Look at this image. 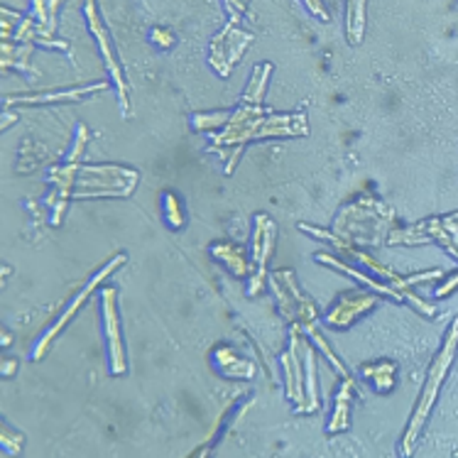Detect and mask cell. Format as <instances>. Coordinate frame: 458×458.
<instances>
[{"label":"cell","instance_id":"6da1fadb","mask_svg":"<svg viewBox=\"0 0 458 458\" xmlns=\"http://www.w3.org/2000/svg\"><path fill=\"white\" fill-rule=\"evenodd\" d=\"M394 224V211L377 199L365 197L341 211L336 221V235L348 243L377 245L387 241L385 235Z\"/></svg>","mask_w":458,"mask_h":458},{"label":"cell","instance_id":"7a4b0ae2","mask_svg":"<svg viewBox=\"0 0 458 458\" xmlns=\"http://www.w3.org/2000/svg\"><path fill=\"white\" fill-rule=\"evenodd\" d=\"M456 351H458V318H454V321H451L449 331H446L444 348L439 351V356L434 358V365H431L429 377H427V385H424V390H421V394H420L417 411H414L410 427H407V434H404L403 446H400V454H403V456H410L414 441L420 439L421 427H424V421H427V417H429L431 407H434V400H437V394H439V387H441V383H444V377H446V373H449V368H451V363H454Z\"/></svg>","mask_w":458,"mask_h":458},{"label":"cell","instance_id":"3957f363","mask_svg":"<svg viewBox=\"0 0 458 458\" xmlns=\"http://www.w3.org/2000/svg\"><path fill=\"white\" fill-rule=\"evenodd\" d=\"M272 287H275L277 297H280L282 311H284L294 324L304 327V324H314V321H317V307L301 294V290L297 287V280H294V272H272Z\"/></svg>","mask_w":458,"mask_h":458},{"label":"cell","instance_id":"277c9868","mask_svg":"<svg viewBox=\"0 0 458 458\" xmlns=\"http://www.w3.org/2000/svg\"><path fill=\"white\" fill-rule=\"evenodd\" d=\"M238 25V20H228L225 22L224 32H218L216 39L211 42V64L218 74L228 76L231 74V69L233 64L241 59L245 49L250 47V42H253V35L250 32H243V30H235Z\"/></svg>","mask_w":458,"mask_h":458},{"label":"cell","instance_id":"5b68a950","mask_svg":"<svg viewBox=\"0 0 458 458\" xmlns=\"http://www.w3.org/2000/svg\"><path fill=\"white\" fill-rule=\"evenodd\" d=\"M123 262H125V255H115V258H113L111 262H106V267H101V270L96 272V275H94V277H91V280L86 282L84 290H81V292H79V294H76V300L72 301L69 307H66L64 314H62V317L56 318L55 327L49 328L47 334H45V336L39 338V344H38V346H35V351H32V358H35V360H39V358H42V356H45V353H47V348L52 346V341H55V338L59 336V331H62V328H64L66 324L72 321V318H74V314H76V311H79V307H81V304H84V301L89 300V294H91V292H94L96 287H98V284H101V282L106 280V277H108V275H111L113 270H115V267H121Z\"/></svg>","mask_w":458,"mask_h":458},{"label":"cell","instance_id":"8992f818","mask_svg":"<svg viewBox=\"0 0 458 458\" xmlns=\"http://www.w3.org/2000/svg\"><path fill=\"white\" fill-rule=\"evenodd\" d=\"M86 18H89V25H91V32L98 38V45H101V52L106 56V66L111 72L113 81L118 86V94H121V111L123 115H131V101H128V86H125V79L121 74V66H118V59L113 55L111 38L103 28V22L98 20V13H96V0H86Z\"/></svg>","mask_w":458,"mask_h":458},{"label":"cell","instance_id":"52a82bcc","mask_svg":"<svg viewBox=\"0 0 458 458\" xmlns=\"http://www.w3.org/2000/svg\"><path fill=\"white\" fill-rule=\"evenodd\" d=\"M103 301V324H106V336H108V348H111V370L113 375L125 373V351H123L121 344V327H118V309H115V301H118V292L108 287V290L101 292Z\"/></svg>","mask_w":458,"mask_h":458},{"label":"cell","instance_id":"ba28073f","mask_svg":"<svg viewBox=\"0 0 458 458\" xmlns=\"http://www.w3.org/2000/svg\"><path fill=\"white\" fill-rule=\"evenodd\" d=\"M375 297L370 292H348L344 300L327 314V324L336 328H348L358 317H363L365 311L375 307Z\"/></svg>","mask_w":458,"mask_h":458},{"label":"cell","instance_id":"9c48e42d","mask_svg":"<svg viewBox=\"0 0 458 458\" xmlns=\"http://www.w3.org/2000/svg\"><path fill=\"white\" fill-rule=\"evenodd\" d=\"M272 243H275V224H272L267 216H258V231H255V275L250 280V287H248V294L253 297L258 294V290L262 287V280H265V265H267V258H270Z\"/></svg>","mask_w":458,"mask_h":458},{"label":"cell","instance_id":"30bf717a","mask_svg":"<svg viewBox=\"0 0 458 458\" xmlns=\"http://www.w3.org/2000/svg\"><path fill=\"white\" fill-rule=\"evenodd\" d=\"M317 260L318 262H327V265H331V267H336V270H344V272H346V275H351L353 280L363 282L365 287H368V290H370V292H380V294H387V297H393L394 301H404L403 292L394 290L393 284H383V282H380V280H373L370 275H365V272H358V270H353V267H348L346 262L336 260V258H331V255H328V253H318Z\"/></svg>","mask_w":458,"mask_h":458},{"label":"cell","instance_id":"8fae6325","mask_svg":"<svg viewBox=\"0 0 458 458\" xmlns=\"http://www.w3.org/2000/svg\"><path fill=\"white\" fill-rule=\"evenodd\" d=\"M101 89H108V84L84 86V89H72V91H55V94H39V96H13L8 103H56V101H79L84 96H91Z\"/></svg>","mask_w":458,"mask_h":458},{"label":"cell","instance_id":"7c38bea8","mask_svg":"<svg viewBox=\"0 0 458 458\" xmlns=\"http://www.w3.org/2000/svg\"><path fill=\"white\" fill-rule=\"evenodd\" d=\"M360 373L365 377H370L375 383V387L380 393H390L394 387V373H397V365L393 360H377V363H368L360 368Z\"/></svg>","mask_w":458,"mask_h":458},{"label":"cell","instance_id":"4fadbf2b","mask_svg":"<svg viewBox=\"0 0 458 458\" xmlns=\"http://www.w3.org/2000/svg\"><path fill=\"white\" fill-rule=\"evenodd\" d=\"M216 360H218V365H221V370H224V375H233V377H253V365L245 363L243 358H238L233 353V351H228V348H218L216 351Z\"/></svg>","mask_w":458,"mask_h":458},{"label":"cell","instance_id":"5bb4252c","mask_svg":"<svg viewBox=\"0 0 458 458\" xmlns=\"http://www.w3.org/2000/svg\"><path fill=\"white\" fill-rule=\"evenodd\" d=\"M351 390H356V385L346 383L341 385V393L336 397V411H334V420L328 421V431L336 434V431L348 429V407H351Z\"/></svg>","mask_w":458,"mask_h":458},{"label":"cell","instance_id":"9a60e30c","mask_svg":"<svg viewBox=\"0 0 458 458\" xmlns=\"http://www.w3.org/2000/svg\"><path fill=\"white\" fill-rule=\"evenodd\" d=\"M365 30V0H348V39L360 45Z\"/></svg>","mask_w":458,"mask_h":458},{"label":"cell","instance_id":"2e32d148","mask_svg":"<svg viewBox=\"0 0 458 458\" xmlns=\"http://www.w3.org/2000/svg\"><path fill=\"white\" fill-rule=\"evenodd\" d=\"M211 253L218 258V260L225 262V267L233 272L235 277H243L245 275V260H243V253H241V248H235L231 243H218L211 248Z\"/></svg>","mask_w":458,"mask_h":458},{"label":"cell","instance_id":"e0dca14e","mask_svg":"<svg viewBox=\"0 0 458 458\" xmlns=\"http://www.w3.org/2000/svg\"><path fill=\"white\" fill-rule=\"evenodd\" d=\"M272 66H255L253 79H250V86H248V91L243 96V103H253V106H260L262 103V94H265V84H267V76H270Z\"/></svg>","mask_w":458,"mask_h":458},{"label":"cell","instance_id":"ac0fdd59","mask_svg":"<svg viewBox=\"0 0 458 458\" xmlns=\"http://www.w3.org/2000/svg\"><path fill=\"white\" fill-rule=\"evenodd\" d=\"M318 410V394H317V375H314V356L307 348V397L301 411H317Z\"/></svg>","mask_w":458,"mask_h":458},{"label":"cell","instance_id":"d6986e66","mask_svg":"<svg viewBox=\"0 0 458 458\" xmlns=\"http://www.w3.org/2000/svg\"><path fill=\"white\" fill-rule=\"evenodd\" d=\"M165 218H167L172 228H179L184 224V211H182L174 194H165Z\"/></svg>","mask_w":458,"mask_h":458},{"label":"cell","instance_id":"ffe728a7","mask_svg":"<svg viewBox=\"0 0 458 458\" xmlns=\"http://www.w3.org/2000/svg\"><path fill=\"white\" fill-rule=\"evenodd\" d=\"M35 3V13H38L39 22H42V28H39V32H42V38H47V25H49V10L47 5H45V0H32Z\"/></svg>","mask_w":458,"mask_h":458},{"label":"cell","instance_id":"44dd1931","mask_svg":"<svg viewBox=\"0 0 458 458\" xmlns=\"http://www.w3.org/2000/svg\"><path fill=\"white\" fill-rule=\"evenodd\" d=\"M79 140H76L74 150H72V155H69V162H76L79 159V155H81V150H84L86 140H89V131H86L84 125H79V135H76Z\"/></svg>","mask_w":458,"mask_h":458},{"label":"cell","instance_id":"7402d4cb","mask_svg":"<svg viewBox=\"0 0 458 458\" xmlns=\"http://www.w3.org/2000/svg\"><path fill=\"white\" fill-rule=\"evenodd\" d=\"M456 287H458V275H454V277H449V280L441 284L439 290H437V294H439V297H446V294H451Z\"/></svg>","mask_w":458,"mask_h":458},{"label":"cell","instance_id":"603a6c76","mask_svg":"<svg viewBox=\"0 0 458 458\" xmlns=\"http://www.w3.org/2000/svg\"><path fill=\"white\" fill-rule=\"evenodd\" d=\"M304 3H307L309 10H311L314 15H321V20H328V13L324 10V5H321L318 0H304Z\"/></svg>","mask_w":458,"mask_h":458},{"label":"cell","instance_id":"cb8c5ba5","mask_svg":"<svg viewBox=\"0 0 458 458\" xmlns=\"http://www.w3.org/2000/svg\"><path fill=\"white\" fill-rule=\"evenodd\" d=\"M56 5H59V0H49V25H47V38L55 32V22H56Z\"/></svg>","mask_w":458,"mask_h":458},{"label":"cell","instance_id":"d4e9b609","mask_svg":"<svg viewBox=\"0 0 458 458\" xmlns=\"http://www.w3.org/2000/svg\"><path fill=\"white\" fill-rule=\"evenodd\" d=\"M441 224L446 225V228H451V231H458V211L451 216H444V218H441Z\"/></svg>","mask_w":458,"mask_h":458},{"label":"cell","instance_id":"484cf974","mask_svg":"<svg viewBox=\"0 0 458 458\" xmlns=\"http://www.w3.org/2000/svg\"><path fill=\"white\" fill-rule=\"evenodd\" d=\"M15 370V360H10V363H3V375H13Z\"/></svg>","mask_w":458,"mask_h":458},{"label":"cell","instance_id":"4316f807","mask_svg":"<svg viewBox=\"0 0 458 458\" xmlns=\"http://www.w3.org/2000/svg\"><path fill=\"white\" fill-rule=\"evenodd\" d=\"M243 3H245V0H243Z\"/></svg>","mask_w":458,"mask_h":458}]
</instances>
